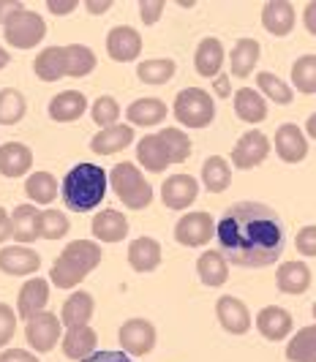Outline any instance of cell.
<instances>
[{
  "mask_svg": "<svg viewBox=\"0 0 316 362\" xmlns=\"http://www.w3.org/2000/svg\"><path fill=\"white\" fill-rule=\"evenodd\" d=\"M218 245L232 264L264 267L283 254V223L281 218L257 202H240L229 207L216 226Z\"/></svg>",
  "mask_w": 316,
  "mask_h": 362,
  "instance_id": "cell-1",
  "label": "cell"
},
{
  "mask_svg": "<svg viewBox=\"0 0 316 362\" xmlns=\"http://www.w3.org/2000/svg\"><path fill=\"white\" fill-rule=\"evenodd\" d=\"M107 197V172L95 163H76L63 177V202L76 213L98 207Z\"/></svg>",
  "mask_w": 316,
  "mask_h": 362,
  "instance_id": "cell-2",
  "label": "cell"
},
{
  "mask_svg": "<svg viewBox=\"0 0 316 362\" xmlns=\"http://www.w3.org/2000/svg\"><path fill=\"white\" fill-rule=\"evenodd\" d=\"M98 264H101V245H95L93 240H74L57 256L49 278L57 289H74Z\"/></svg>",
  "mask_w": 316,
  "mask_h": 362,
  "instance_id": "cell-3",
  "label": "cell"
},
{
  "mask_svg": "<svg viewBox=\"0 0 316 362\" xmlns=\"http://www.w3.org/2000/svg\"><path fill=\"white\" fill-rule=\"evenodd\" d=\"M107 180L115 188L117 199L123 202L126 207H131V210H142L153 202V188H150V182L142 177V172L134 163H117Z\"/></svg>",
  "mask_w": 316,
  "mask_h": 362,
  "instance_id": "cell-4",
  "label": "cell"
},
{
  "mask_svg": "<svg viewBox=\"0 0 316 362\" xmlns=\"http://www.w3.org/2000/svg\"><path fill=\"white\" fill-rule=\"evenodd\" d=\"M175 117L188 128H205L216 117V101L202 88H186L175 98Z\"/></svg>",
  "mask_w": 316,
  "mask_h": 362,
  "instance_id": "cell-5",
  "label": "cell"
},
{
  "mask_svg": "<svg viewBox=\"0 0 316 362\" xmlns=\"http://www.w3.org/2000/svg\"><path fill=\"white\" fill-rule=\"evenodd\" d=\"M3 36L11 47L17 49H30L44 41L47 36V22L38 17L36 11H25L19 8L11 17L3 22Z\"/></svg>",
  "mask_w": 316,
  "mask_h": 362,
  "instance_id": "cell-6",
  "label": "cell"
},
{
  "mask_svg": "<svg viewBox=\"0 0 316 362\" xmlns=\"http://www.w3.org/2000/svg\"><path fill=\"white\" fill-rule=\"evenodd\" d=\"M25 338H28V344L33 346L36 351H52L57 346V338H63L60 319H57L55 313H47V310L30 316L28 325H25Z\"/></svg>",
  "mask_w": 316,
  "mask_h": 362,
  "instance_id": "cell-7",
  "label": "cell"
},
{
  "mask_svg": "<svg viewBox=\"0 0 316 362\" xmlns=\"http://www.w3.org/2000/svg\"><path fill=\"white\" fill-rule=\"evenodd\" d=\"M117 341L123 346V351L131 357H145L148 351H153L156 346V327L150 325L148 319H129L120 327Z\"/></svg>",
  "mask_w": 316,
  "mask_h": 362,
  "instance_id": "cell-8",
  "label": "cell"
},
{
  "mask_svg": "<svg viewBox=\"0 0 316 362\" xmlns=\"http://www.w3.org/2000/svg\"><path fill=\"white\" fill-rule=\"evenodd\" d=\"M213 235H216V223H213L210 213H188L175 226V240L180 245H188V248L205 245Z\"/></svg>",
  "mask_w": 316,
  "mask_h": 362,
  "instance_id": "cell-9",
  "label": "cell"
},
{
  "mask_svg": "<svg viewBox=\"0 0 316 362\" xmlns=\"http://www.w3.org/2000/svg\"><path fill=\"white\" fill-rule=\"evenodd\" d=\"M267 153H270V139L262 131H248L232 150V163L238 169H254L267 158Z\"/></svg>",
  "mask_w": 316,
  "mask_h": 362,
  "instance_id": "cell-10",
  "label": "cell"
},
{
  "mask_svg": "<svg viewBox=\"0 0 316 362\" xmlns=\"http://www.w3.org/2000/svg\"><path fill=\"white\" fill-rule=\"evenodd\" d=\"M107 52L115 63H129L136 60V54L142 52V36L129 28V25H117L112 28L110 36H107Z\"/></svg>",
  "mask_w": 316,
  "mask_h": 362,
  "instance_id": "cell-11",
  "label": "cell"
},
{
  "mask_svg": "<svg viewBox=\"0 0 316 362\" xmlns=\"http://www.w3.org/2000/svg\"><path fill=\"white\" fill-rule=\"evenodd\" d=\"M41 267V256L28 245H6L0 251V270L6 275H33Z\"/></svg>",
  "mask_w": 316,
  "mask_h": 362,
  "instance_id": "cell-12",
  "label": "cell"
},
{
  "mask_svg": "<svg viewBox=\"0 0 316 362\" xmlns=\"http://www.w3.org/2000/svg\"><path fill=\"white\" fill-rule=\"evenodd\" d=\"M197 194H199V185L191 175H172L161 185V199L172 210H183L188 204H194Z\"/></svg>",
  "mask_w": 316,
  "mask_h": 362,
  "instance_id": "cell-13",
  "label": "cell"
},
{
  "mask_svg": "<svg viewBox=\"0 0 316 362\" xmlns=\"http://www.w3.org/2000/svg\"><path fill=\"white\" fill-rule=\"evenodd\" d=\"M276 153L281 156V161L300 163L308 156V139L303 136V131L298 126L286 123L276 131Z\"/></svg>",
  "mask_w": 316,
  "mask_h": 362,
  "instance_id": "cell-14",
  "label": "cell"
},
{
  "mask_svg": "<svg viewBox=\"0 0 316 362\" xmlns=\"http://www.w3.org/2000/svg\"><path fill=\"white\" fill-rule=\"evenodd\" d=\"M216 316H218L223 329L232 332V335H242L251 327V313L245 308V303L238 297H221L218 305H216Z\"/></svg>",
  "mask_w": 316,
  "mask_h": 362,
  "instance_id": "cell-15",
  "label": "cell"
},
{
  "mask_svg": "<svg viewBox=\"0 0 316 362\" xmlns=\"http://www.w3.org/2000/svg\"><path fill=\"white\" fill-rule=\"evenodd\" d=\"M47 303H49V284H47L44 278H30V281L19 289L17 310H19V316L30 319V316L41 313Z\"/></svg>",
  "mask_w": 316,
  "mask_h": 362,
  "instance_id": "cell-16",
  "label": "cell"
},
{
  "mask_svg": "<svg viewBox=\"0 0 316 362\" xmlns=\"http://www.w3.org/2000/svg\"><path fill=\"white\" fill-rule=\"evenodd\" d=\"M257 327L267 341H283L292 332V316H289V310L279 308V305H267L259 310Z\"/></svg>",
  "mask_w": 316,
  "mask_h": 362,
  "instance_id": "cell-17",
  "label": "cell"
},
{
  "mask_svg": "<svg viewBox=\"0 0 316 362\" xmlns=\"http://www.w3.org/2000/svg\"><path fill=\"white\" fill-rule=\"evenodd\" d=\"M129 264L136 272H153L161 264V245L153 237H136L129 245Z\"/></svg>",
  "mask_w": 316,
  "mask_h": 362,
  "instance_id": "cell-18",
  "label": "cell"
},
{
  "mask_svg": "<svg viewBox=\"0 0 316 362\" xmlns=\"http://www.w3.org/2000/svg\"><path fill=\"white\" fill-rule=\"evenodd\" d=\"M33 166V153L19 142H8L0 147V175L6 177H22Z\"/></svg>",
  "mask_w": 316,
  "mask_h": 362,
  "instance_id": "cell-19",
  "label": "cell"
},
{
  "mask_svg": "<svg viewBox=\"0 0 316 362\" xmlns=\"http://www.w3.org/2000/svg\"><path fill=\"white\" fill-rule=\"evenodd\" d=\"M262 25L264 30H270L273 36H286L295 25V6L283 3V0H273L262 8Z\"/></svg>",
  "mask_w": 316,
  "mask_h": 362,
  "instance_id": "cell-20",
  "label": "cell"
},
{
  "mask_svg": "<svg viewBox=\"0 0 316 362\" xmlns=\"http://www.w3.org/2000/svg\"><path fill=\"white\" fill-rule=\"evenodd\" d=\"M38 221H41V213L33 204H19L8 216V229L19 243H33L38 237Z\"/></svg>",
  "mask_w": 316,
  "mask_h": 362,
  "instance_id": "cell-21",
  "label": "cell"
},
{
  "mask_svg": "<svg viewBox=\"0 0 316 362\" xmlns=\"http://www.w3.org/2000/svg\"><path fill=\"white\" fill-rule=\"evenodd\" d=\"M85 109H88V98L82 93L66 90L49 101V117L57 120V123H71L76 117H82Z\"/></svg>",
  "mask_w": 316,
  "mask_h": 362,
  "instance_id": "cell-22",
  "label": "cell"
},
{
  "mask_svg": "<svg viewBox=\"0 0 316 362\" xmlns=\"http://www.w3.org/2000/svg\"><path fill=\"white\" fill-rule=\"evenodd\" d=\"M90 316H93V297L88 291H76L66 300V305L60 310V325H66L69 329L88 327Z\"/></svg>",
  "mask_w": 316,
  "mask_h": 362,
  "instance_id": "cell-23",
  "label": "cell"
},
{
  "mask_svg": "<svg viewBox=\"0 0 316 362\" xmlns=\"http://www.w3.org/2000/svg\"><path fill=\"white\" fill-rule=\"evenodd\" d=\"M194 66H197V74L199 76H216L223 66V44L218 38H202L199 47H197V54H194Z\"/></svg>",
  "mask_w": 316,
  "mask_h": 362,
  "instance_id": "cell-24",
  "label": "cell"
},
{
  "mask_svg": "<svg viewBox=\"0 0 316 362\" xmlns=\"http://www.w3.org/2000/svg\"><path fill=\"white\" fill-rule=\"evenodd\" d=\"M131 142H134V128L117 126V123H115L112 128H104V131L95 134L93 142H90V150L98 153V156H112V153L129 147Z\"/></svg>",
  "mask_w": 316,
  "mask_h": 362,
  "instance_id": "cell-25",
  "label": "cell"
},
{
  "mask_svg": "<svg viewBox=\"0 0 316 362\" xmlns=\"http://www.w3.org/2000/svg\"><path fill=\"white\" fill-rule=\"evenodd\" d=\"M93 235L101 243H120L123 237L129 235V221L117 210H101L93 218Z\"/></svg>",
  "mask_w": 316,
  "mask_h": 362,
  "instance_id": "cell-26",
  "label": "cell"
},
{
  "mask_svg": "<svg viewBox=\"0 0 316 362\" xmlns=\"http://www.w3.org/2000/svg\"><path fill=\"white\" fill-rule=\"evenodd\" d=\"M276 284L283 294H305L311 286V270L300 262H283L276 275Z\"/></svg>",
  "mask_w": 316,
  "mask_h": 362,
  "instance_id": "cell-27",
  "label": "cell"
},
{
  "mask_svg": "<svg viewBox=\"0 0 316 362\" xmlns=\"http://www.w3.org/2000/svg\"><path fill=\"white\" fill-rule=\"evenodd\" d=\"M259 41H254V38H240L238 44H235V49L229 54V71L232 76H248V74L254 71V66L259 63Z\"/></svg>",
  "mask_w": 316,
  "mask_h": 362,
  "instance_id": "cell-28",
  "label": "cell"
},
{
  "mask_svg": "<svg viewBox=\"0 0 316 362\" xmlns=\"http://www.w3.org/2000/svg\"><path fill=\"white\" fill-rule=\"evenodd\" d=\"M95 332L90 327H74V329H69L66 335H63V351H66V357L69 360H88L90 354H93L95 349Z\"/></svg>",
  "mask_w": 316,
  "mask_h": 362,
  "instance_id": "cell-29",
  "label": "cell"
},
{
  "mask_svg": "<svg viewBox=\"0 0 316 362\" xmlns=\"http://www.w3.org/2000/svg\"><path fill=\"white\" fill-rule=\"evenodd\" d=\"M33 71L41 82H57L66 76V52L63 47H47L44 52L36 57Z\"/></svg>",
  "mask_w": 316,
  "mask_h": 362,
  "instance_id": "cell-30",
  "label": "cell"
},
{
  "mask_svg": "<svg viewBox=\"0 0 316 362\" xmlns=\"http://www.w3.org/2000/svg\"><path fill=\"white\" fill-rule=\"evenodd\" d=\"M235 112L245 123H262L267 117V104L254 88H240L235 93Z\"/></svg>",
  "mask_w": 316,
  "mask_h": 362,
  "instance_id": "cell-31",
  "label": "cell"
},
{
  "mask_svg": "<svg viewBox=\"0 0 316 362\" xmlns=\"http://www.w3.org/2000/svg\"><path fill=\"white\" fill-rule=\"evenodd\" d=\"M197 272L202 278V284L216 289V286H223L226 278H229V267H226V259H223L218 251H207V254L199 256L197 262Z\"/></svg>",
  "mask_w": 316,
  "mask_h": 362,
  "instance_id": "cell-32",
  "label": "cell"
},
{
  "mask_svg": "<svg viewBox=\"0 0 316 362\" xmlns=\"http://www.w3.org/2000/svg\"><path fill=\"white\" fill-rule=\"evenodd\" d=\"M126 117L134 126H156L167 117V104L158 101V98H139L129 107Z\"/></svg>",
  "mask_w": 316,
  "mask_h": 362,
  "instance_id": "cell-33",
  "label": "cell"
},
{
  "mask_svg": "<svg viewBox=\"0 0 316 362\" xmlns=\"http://www.w3.org/2000/svg\"><path fill=\"white\" fill-rule=\"evenodd\" d=\"M66 52V76H88L95 69V54L85 44H69L63 47Z\"/></svg>",
  "mask_w": 316,
  "mask_h": 362,
  "instance_id": "cell-34",
  "label": "cell"
},
{
  "mask_svg": "<svg viewBox=\"0 0 316 362\" xmlns=\"http://www.w3.org/2000/svg\"><path fill=\"white\" fill-rule=\"evenodd\" d=\"M158 142L164 147L169 163H183L191 156V139H188L180 128H164L158 134Z\"/></svg>",
  "mask_w": 316,
  "mask_h": 362,
  "instance_id": "cell-35",
  "label": "cell"
},
{
  "mask_svg": "<svg viewBox=\"0 0 316 362\" xmlns=\"http://www.w3.org/2000/svg\"><path fill=\"white\" fill-rule=\"evenodd\" d=\"M229 163L223 161L221 156H210L205 163H202V180H205V188L210 194H223L226 185H229Z\"/></svg>",
  "mask_w": 316,
  "mask_h": 362,
  "instance_id": "cell-36",
  "label": "cell"
},
{
  "mask_svg": "<svg viewBox=\"0 0 316 362\" xmlns=\"http://www.w3.org/2000/svg\"><path fill=\"white\" fill-rule=\"evenodd\" d=\"M175 60L169 57H156V60H145L136 66V76L145 82V85H167L169 79L175 76Z\"/></svg>",
  "mask_w": 316,
  "mask_h": 362,
  "instance_id": "cell-37",
  "label": "cell"
},
{
  "mask_svg": "<svg viewBox=\"0 0 316 362\" xmlns=\"http://www.w3.org/2000/svg\"><path fill=\"white\" fill-rule=\"evenodd\" d=\"M136 158H139V163L148 172H164L169 166V158L167 153H164V147H161V142H158V136H145L136 145Z\"/></svg>",
  "mask_w": 316,
  "mask_h": 362,
  "instance_id": "cell-38",
  "label": "cell"
},
{
  "mask_svg": "<svg viewBox=\"0 0 316 362\" xmlns=\"http://www.w3.org/2000/svg\"><path fill=\"white\" fill-rule=\"evenodd\" d=\"M25 194L36 204H49L57 197V180L49 172H36L25 182Z\"/></svg>",
  "mask_w": 316,
  "mask_h": 362,
  "instance_id": "cell-39",
  "label": "cell"
},
{
  "mask_svg": "<svg viewBox=\"0 0 316 362\" xmlns=\"http://www.w3.org/2000/svg\"><path fill=\"white\" fill-rule=\"evenodd\" d=\"M25 98L22 93L14 90V88H3L0 90V126H14L25 117Z\"/></svg>",
  "mask_w": 316,
  "mask_h": 362,
  "instance_id": "cell-40",
  "label": "cell"
},
{
  "mask_svg": "<svg viewBox=\"0 0 316 362\" xmlns=\"http://www.w3.org/2000/svg\"><path fill=\"white\" fill-rule=\"evenodd\" d=\"M292 85L300 93L311 95L316 90V57L314 54H303L292 66Z\"/></svg>",
  "mask_w": 316,
  "mask_h": 362,
  "instance_id": "cell-41",
  "label": "cell"
},
{
  "mask_svg": "<svg viewBox=\"0 0 316 362\" xmlns=\"http://www.w3.org/2000/svg\"><path fill=\"white\" fill-rule=\"evenodd\" d=\"M314 327H303L298 335L286 346V360L292 362H314Z\"/></svg>",
  "mask_w": 316,
  "mask_h": 362,
  "instance_id": "cell-42",
  "label": "cell"
},
{
  "mask_svg": "<svg viewBox=\"0 0 316 362\" xmlns=\"http://www.w3.org/2000/svg\"><path fill=\"white\" fill-rule=\"evenodd\" d=\"M257 85H259V90L264 93L267 98H273V101L281 104V107L292 104V90H289V85H286V82H281L276 74H270V71L257 74Z\"/></svg>",
  "mask_w": 316,
  "mask_h": 362,
  "instance_id": "cell-43",
  "label": "cell"
},
{
  "mask_svg": "<svg viewBox=\"0 0 316 362\" xmlns=\"http://www.w3.org/2000/svg\"><path fill=\"white\" fill-rule=\"evenodd\" d=\"M69 232V218L60 210H44L41 221H38V237L44 240H60Z\"/></svg>",
  "mask_w": 316,
  "mask_h": 362,
  "instance_id": "cell-44",
  "label": "cell"
},
{
  "mask_svg": "<svg viewBox=\"0 0 316 362\" xmlns=\"http://www.w3.org/2000/svg\"><path fill=\"white\" fill-rule=\"evenodd\" d=\"M90 115H93V123H98L101 131H104V128L115 126V120L120 117V107H117V101L112 95H101V98H95Z\"/></svg>",
  "mask_w": 316,
  "mask_h": 362,
  "instance_id": "cell-45",
  "label": "cell"
},
{
  "mask_svg": "<svg viewBox=\"0 0 316 362\" xmlns=\"http://www.w3.org/2000/svg\"><path fill=\"white\" fill-rule=\"evenodd\" d=\"M14 329H17V313L8 308L6 303H0V346H6L11 341Z\"/></svg>",
  "mask_w": 316,
  "mask_h": 362,
  "instance_id": "cell-46",
  "label": "cell"
},
{
  "mask_svg": "<svg viewBox=\"0 0 316 362\" xmlns=\"http://www.w3.org/2000/svg\"><path fill=\"white\" fill-rule=\"evenodd\" d=\"M164 8H167V3L164 0H142L139 3V17L145 25H156L161 14H164Z\"/></svg>",
  "mask_w": 316,
  "mask_h": 362,
  "instance_id": "cell-47",
  "label": "cell"
},
{
  "mask_svg": "<svg viewBox=\"0 0 316 362\" xmlns=\"http://www.w3.org/2000/svg\"><path fill=\"white\" fill-rule=\"evenodd\" d=\"M314 237H316V229H314V226H305V229L300 232L298 240H295V245H298L300 254H305V256H314L316 254Z\"/></svg>",
  "mask_w": 316,
  "mask_h": 362,
  "instance_id": "cell-48",
  "label": "cell"
},
{
  "mask_svg": "<svg viewBox=\"0 0 316 362\" xmlns=\"http://www.w3.org/2000/svg\"><path fill=\"white\" fill-rule=\"evenodd\" d=\"M0 362H38V360L36 354H30L25 349H8V351L0 354Z\"/></svg>",
  "mask_w": 316,
  "mask_h": 362,
  "instance_id": "cell-49",
  "label": "cell"
},
{
  "mask_svg": "<svg viewBox=\"0 0 316 362\" xmlns=\"http://www.w3.org/2000/svg\"><path fill=\"white\" fill-rule=\"evenodd\" d=\"M85 362H131L123 351H95Z\"/></svg>",
  "mask_w": 316,
  "mask_h": 362,
  "instance_id": "cell-50",
  "label": "cell"
},
{
  "mask_svg": "<svg viewBox=\"0 0 316 362\" xmlns=\"http://www.w3.org/2000/svg\"><path fill=\"white\" fill-rule=\"evenodd\" d=\"M76 6H79L76 0H69V3H63V0H49V3H47V8H49L52 14H57V17H66V14H71Z\"/></svg>",
  "mask_w": 316,
  "mask_h": 362,
  "instance_id": "cell-51",
  "label": "cell"
},
{
  "mask_svg": "<svg viewBox=\"0 0 316 362\" xmlns=\"http://www.w3.org/2000/svg\"><path fill=\"white\" fill-rule=\"evenodd\" d=\"M19 8H22V6H19V3H14V0H0V25L11 17L14 11H19Z\"/></svg>",
  "mask_w": 316,
  "mask_h": 362,
  "instance_id": "cell-52",
  "label": "cell"
},
{
  "mask_svg": "<svg viewBox=\"0 0 316 362\" xmlns=\"http://www.w3.org/2000/svg\"><path fill=\"white\" fill-rule=\"evenodd\" d=\"M6 237H11V229H8V213L0 207V243H3Z\"/></svg>",
  "mask_w": 316,
  "mask_h": 362,
  "instance_id": "cell-53",
  "label": "cell"
},
{
  "mask_svg": "<svg viewBox=\"0 0 316 362\" xmlns=\"http://www.w3.org/2000/svg\"><path fill=\"white\" fill-rule=\"evenodd\" d=\"M85 6H88V11H90V14H104V11L110 8L112 3H110V0H104V3H95V0H88Z\"/></svg>",
  "mask_w": 316,
  "mask_h": 362,
  "instance_id": "cell-54",
  "label": "cell"
},
{
  "mask_svg": "<svg viewBox=\"0 0 316 362\" xmlns=\"http://www.w3.org/2000/svg\"><path fill=\"white\" fill-rule=\"evenodd\" d=\"M216 93L218 95H229V76H218L216 79Z\"/></svg>",
  "mask_w": 316,
  "mask_h": 362,
  "instance_id": "cell-55",
  "label": "cell"
},
{
  "mask_svg": "<svg viewBox=\"0 0 316 362\" xmlns=\"http://www.w3.org/2000/svg\"><path fill=\"white\" fill-rule=\"evenodd\" d=\"M8 60H11V54L0 47V69H6V66H8Z\"/></svg>",
  "mask_w": 316,
  "mask_h": 362,
  "instance_id": "cell-56",
  "label": "cell"
},
{
  "mask_svg": "<svg viewBox=\"0 0 316 362\" xmlns=\"http://www.w3.org/2000/svg\"><path fill=\"white\" fill-rule=\"evenodd\" d=\"M305 19H308V30H314V3L308 6V14H305Z\"/></svg>",
  "mask_w": 316,
  "mask_h": 362,
  "instance_id": "cell-57",
  "label": "cell"
}]
</instances>
